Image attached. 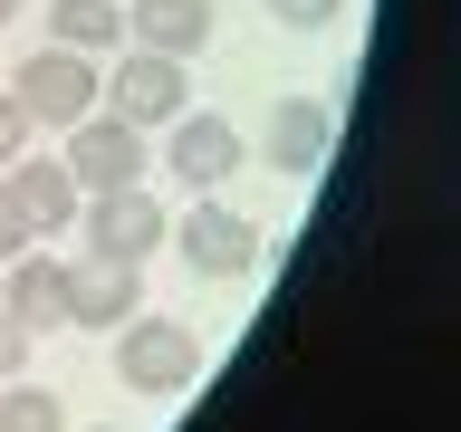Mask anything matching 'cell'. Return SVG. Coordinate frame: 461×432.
I'll return each mask as SVG.
<instances>
[{
    "instance_id": "6da1fadb",
    "label": "cell",
    "mask_w": 461,
    "mask_h": 432,
    "mask_svg": "<svg viewBox=\"0 0 461 432\" xmlns=\"http://www.w3.org/2000/svg\"><path fill=\"white\" fill-rule=\"evenodd\" d=\"M202 374V337L173 317H125L115 327V384L125 394H193Z\"/></svg>"
},
{
    "instance_id": "7a4b0ae2",
    "label": "cell",
    "mask_w": 461,
    "mask_h": 432,
    "mask_svg": "<svg viewBox=\"0 0 461 432\" xmlns=\"http://www.w3.org/2000/svg\"><path fill=\"white\" fill-rule=\"evenodd\" d=\"M10 96L29 106V125H77V115L106 106V68L77 58V49H39V58H20Z\"/></svg>"
},
{
    "instance_id": "3957f363",
    "label": "cell",
    "mask_w": 461,
    "mask_h": 432,
    "mask_svg": "<svg viewBox=\"0 0 461 432\" xmlns=\"http://www.w3.org/2000/svg\"><path fill=\"white\" fill-rule=\"evenodd\" d=\"M58 164H68V183H77V193H125V183H144V164H154V154H144V125H125V115H77V125H68V154H58Z\"/></svg>"
},
{
    "instance_id": "277c9868",
    "label": "cell",
    "mask_w": 461,
    "mask_h": 432,
    "mask_svg": "<svg viewBox=\"0 0 461 432\" xmlns=\"http://www.w3.org/2000/svg\"><path fill=\"white\" fill-rule=\"evenodd\" d=\"M183 106H193V77H183V58L125 49V58L106 68V115H125V125H173Z\"/></svg>"
},
{
    "instance_id": "5b68a950",
    "label": "cell",
    "mask_w": 461,
    "mask_h": 432,
    "mask_svg": "<svg viewBox=\"0 0 461 432\" xmlns=\"http://www.w3.org/2000/svg\"><path fill=\"white\" fill-rule=\"evenodd\" d=\"M173 250H183V269H202V279H240V269L259 259V230L240 221L221 193H202L193 212L173 221Z\"/></svg>"
},
{
    "instance_id": "8992f818",
    "label": "cell",
    "mask_w": 461,
    "mask_h": 432,
    "mask_svg": "<svg viewBox=\"0 0 461 432\" xmlns=\"http://www.w3.org/2000/svg\"><path fill=\"white\" fill-rule=\"evenodd\" d=\"M86 250H96V259H135V269H144V250H154V240H164V202H154V193H144V183H125V193H86Z\"/></svg>"
},
{
    "instance_id": "52a82bcc",
    "label": "cell",
    "mask_w": 461,
    "mask_h": 432,
    "mask_svg": "<svg viewBox=\"0 0 461 432\" xmlns=\"http://www.w3.org/2000/svg\"><path fill=\"white\" fill-rule=\"evenodd\" d=\"M135 308H144L135 259H96V250L68 259V327H125Z\"/></svg>"
},
{
    "instance_id": "ba28073f",
    "label": "cell",
    "mask_w": 461,
    "mask_h": 432,
    "mask_svg": "<svg viewBox=\"0 0 461 432\" xmlns=\"http://www.w3.org/2000/svg\"><path fill=\"white\" fill-rule=\"evenodd\" d=\"M327 144H337V115L308 106V96H279L269 125H259V154H269L279 173H317V164H327Z\"/></svg>"
},
{
    "instance_id": "9c48e42d",
    "label": "cell",
    "mask_w": 461,
    "mask_h": 432,
    "mask_svg": "<svg viewBox=\"0 0 461 432\" xmlns=\"http://www.w3.org/2000/svg\"><path fill=\"white\" fill-rule=\"evenodd\" d=\"M173 173H183V183H193V193H221V173L240 164V135H230V115H173V154H164Z\"/></svg>"
},
{
    "instance_id": "30bf717a",
    "label": "cell",
    "mask_w": 461,
    "mask_h": 432,
    "mask_svg": "<svg viewBox=\"0 0 461 432\" xmlns=\"http://www.w3.org/2000/svg\"><path fill=\"white\" fill-rule=\"evenodd\" d=\"M202 39H212V0H125V49L193 58Z\"/></svg>"
},
{
    "instance_id": "8fae6325",
    "label": "cell",
    "mask_w": 461,
    "mask_h": 432,
    "mask_svg": "<svg viewBox=\"0 0 461 432\" xmlns=\"http://www.w3.org/2000/svg\"><path fill=\"white\" fill-rule=\"evenodd\" d=\"M0 308L20 317L29 337H39V327H68V259L20 250V259H10V288H0Z\"/></svg>"
},
{
    "instance_id": "7c38bea8",
    "label": "cell",
    "mask_w": 461,
    "mask_h": 432,
    "mask_svg": "<svg viewBox=\"0 0 461 432\" xmlns=\"http://www.w3.org/2000/svg\"><path fill=\"white\" fill-rule=\"evenodd\" d=\"M10 202L29 212V230H68L86 193L68 183V164H58V154H20V164H10Z\"/></svg>"
},
{
    "instance_id": "4fadbf2b",
    "label": "cell",
    "mask_w": 461,
    "mask_h": 432,
    "mask_svg": "<svg viewBox=\"0 0 461 432\" xmlns=\"http://www.w3.org/2000/svg\"><path fill=\"white\" fill-rule=\"evenodd\" d=\"M49 49H77V58L125 49V0H49Z\"/></svg>"
},
{
    "instance_id": "5bb4252c",
    "label": "cell",
    "mask_w": 461,
    "mask_h": 432,
    "mask_svg": "<svg viewBox=\"0 0 461 432\" xmlns=\"http://www.w3.org/2000/svg\"><path fill=\"white\" fill-rule=\"evenodd\" d=\"M0 432H68V403L49 394V384H0Z\"/></svg>"
},
{
    "instance_id": "9a60e30c",
    "label": "cell",
    "mask_w": 461,
    "mask_h": 432,
    "mask_svg": "<svg viewBox=\"0 0 461 432\" xmlns=\"http://www.w3.org/2000/svg\"><path fill=\"white\" fill-rule=\"evenodd\" d=\"M29 240H39V230H29V212L10 202V183H0V269H10V259L29 250Z\"/></svg>"
},
{
    "instance_id": "2e32d148",
    "label": "cell",
    "mask_w": 461,
    "mask_h": 432,
    "mask_svg": "<svg viewBox=\"0 0 461 432\" xmlns=\"http://www.w3.org/2000/svg\"><path fill=\"white\" fill-rule=\"evenodd\" d=\"M20 154H29V106L0 86V164H20Z\"/></svg>"
},
{
    "instance_id": "e0dca14e",
    "label": "cell",
    "mask_w": 461,
    "mask_h": 432,
    "mask_svg": "<svg viewBox=\"0 0 461 432\" xmlns=\"http://www.w3.org/2000/svg\"><path fill=\"white\" fill-rule=\"evenodd\" d=\"M337 10H346V0H269V20H279V29H327Z\"/></svg>"
},
{
    "instance_id": "ac0fdd59",
    "label": "cell",
    "mask_w": 461,
    "mask_h": 432,
    "mask_svg": "<svg viewBox=\"0 0 461 432\" xmlns=\"http://www.w3.org/2000/svg\"><path fill=\"white\" fill-rule=\"evenodd\" d=\"M29 365V327H20V317H10V308H0V384H10V374H20Z\"/></svg>"
},
{
    "instance_id": "d6986e66",
    "label": "cell",
    "mask_w": 461,
    "mask_h": 432,
    "mask_svg": "<svg viewBox=\"0 0 461 432\" xmlns=\"http://www.w3.org/2000/svg\"><path fill=\"white\" fill-rule=\"evenodd\" d=\"M10 20H20V0H0V29H10Z\"/></svg>"
},
{
    "instance_id": "ffe728a7",
    "label": "cell",
    "mask_w": 461,
    "mask_h": 432,
    "mask_svg": "<svg viewBox=\"0 0 461 432\" xmlns=\"http://www.w3.org/2000/svg\"><path fill=\"white\" fill-rule=\"evenodd\" d=\"M96 432H115V423H96Z\"/></svg>"
}]
</instances>
